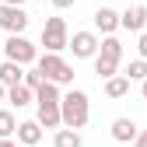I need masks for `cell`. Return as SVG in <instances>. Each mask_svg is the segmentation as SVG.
<instances>
[{
	"label": "cell",
	"instance_id": "obj_1",
	"mask_svg": "<svg viewBox=\"0 0 147 147\" xmlns=\"http://www.w3.org/2000/svg\"><path fill=\"white\" fill-rule=\"evenodd\" d=\"M91 119V105H88V95L84 91H67V95L60 98V123L67 126V130H84Z\"/></svg>",
	"mask_w": 147,
	"mask_h": 147
},
{
	"label": "cell",
	"instance_id": "obj_2",
	"mask_svg": "<svg viewBox=\"0 0 147 147\" xmlns=\"http://www.w3.org/2000/svg\"><path fill=\"white\" fill-rule=\"evenodd\" d=\"M35 70L42 74V81H49V84H70L74 81V67L63 60V56H56V53H42L39 60H35Z\"/></svg>",
	"mask_w": 147,
	"mask_h": 147
},
{
	"label": "cell",
	"instance_id": "obj_3",
	"mask_svg": "<svg viewBox=\"0 0 147 147\" xmlns=\"http://www.w3.org/2000/svg\"><path fill=\"white\" fill-rule=\"evenodd\" d=\"M67 42H70V32H67V18H46V25H42V46H46V53H60L67 49Z\"/></svg>",
	"mask_w": 147,
	"mask_h": 147
},
{
	"label": "cell",
	"instance_id": "obj_4",
	"mask_svg": "<svg viewBox=\"0 0 147 147\" xmlns=\"http://www.w3.org/2000/svg\"><path fill=\"white\" fill-rule=\"evenodd\" d=\"M4 56H7V63H18V67H28V63H35L39 60V49H35L25 35H11V39L4 42Z\"/></svg>",
	"mask_w": 147,
	"mask_h": 147
},
{
	"label": "cell",
	"instance_id": "obj_5",
	"mask_svg": "<svg viewBox=\"0 0 147 147\" xmlns=\"http://www.w3.org/2000/svg\"><path fill=\"white\" fill-rule=\"evenodd\" d=\"M67 49H74V56L77 60H95L98 56V35L95 32H74V39L67 42Z\"/></svg>",
	"mask_w": 147,
	"mask_h": 147
},
{
	"label": "cell",
	"instance_id": "obj_6",
	"mask_svg": "<svg viewBox=\"0 0 147 147\" xmlns=\"http://www.w3.org/2000/svg\"><path fill=\"white\" fill-rule=\"evenodd\" d=\"M25 28H28V14H25V7H7V4H0V32L21 35Z\"/></svg>",
	"mask_w": 147,
	"mask_h": 147
},
{
	"label": "cell",
	"instance_id": "obj_7",
	"mask_svg": "<svg viewBox=\"0 0 147 147\" xmlns=\"http://www.w3.org/2000/svg\"><path fill=\"white\" fill-rule=\"evenodd\" d=\"M119 28H126V32H144V28H147V7H144V4L126 7V11L119 14Z\"/></svg>",
	"mask_w": 147,
	"mask_h": 147
},
{
	"label": "cell",
	"instance_id": "obj_8",
	"mask_svg": "<svg viewBox=\"0 0 147 147\" xmlns=\"http://www.w3.org/2000/svg\"><path fill=\"white\" fill-rule=\"evenodd\" d=\"M137 123L130 119V116H119V119H112V140H119V144H133L137 140Z\"/></svg>",
	"mask_w": 147,
	"mask_h": 147
},
{
	"label": "cell",
	"instance_id": "obj_9",
	"mask_svg": "<svg viewBox=\"0 0 147 147\" xmlns=\"http://www.w3.org/2000/svg\"><path fill=\"white\" fill-rule=\"evenodd\" d=\"M18 144H28V147H39V140H42V126L35 123V119H25V123H18Z\"/></svg>",
	"mask_w": 147,
	"mask_h": 147
},
{
	"label": "cell",
	"instance_id": "obj_10",
	"mask_svg": "<svg viewBox=\"0 0 147 147\" xmlns=\"http://www.w3.org/2000/svg\"><path fill=\"white\" fill-rule=\"evenodd\" d=\"M95 28L105 32V35H112V32L119 28V11H112V7H98V11H95Z\"/></svg>",
	"mask_w": 147,
	"mask_h": 147
},
{
	"label": "cell",
	"instance_id": "obj_11",
	"mask_svg": "<svg viewBox=\"0 0 147 147\" xmlns=\"http://www.w3.org/2000/svg\"><path fill=\"white\" fill-rule=\"evenodd\" d=\"M35 123L42 126V130H60V105H39V112H35Z\"/></svg>",
	"mask_w": 147,
	"mask_h": 147
},
{
	"label": "cell",
	"instance_id": "obj_12",
	"mask_svg": "<svg viewBox=\"0 0 147 147\" xmlns=\"http://www.w3.org/2000/svg\"><path fill=\"white\" fill-rule=\"evenodd\" d=\"M123 42L116 39V35H105V39H98V56H105V60H116V63H123Z\"/></svg>",
	"mask_w": 147,
	"mask_h": 147
},
{
	"label": "cell",
	"instance_id": "obj_13",
	"mask_svg": "<svg viewBox=\"0 0 147 147\" xmlns=\"http://www.w3.org/2000/svg\"><path fill=\"white\" fill-rule=\"evenodd\" d=\"M21 77H25V67L0 60V84H4V88H14V84H21Z\"/></svg>",
	"mask_w": 147,
	"mask_h": 147
},
{
	"label": "cell",
	"instance_id": "obj_14",
	"mask_svg": "<svg viewBox=\"0 0 147 147\" xmlns=\"http://www.w3.org/2000/svg\"><path fill=\"white\" fill-rule=\"evenodd\" d=\"M7 102H11L14 109H25V105H32V102H35V95H32L25 84H14V88H7Z\"/></svg>",
	"mask_w": 147,
	"mask_h": 147
},
{
	"label": "cell",
	"instance_id": "obj_15",
	"mask_svg": "<svg viewBox=\"0 0 147 147\" xmlns=\"http://www.w3.org/2000/svg\"><path fill=\"white\" fill-rule=\"evenodd\" d=\"M105 95H109V98H126V95H130V81H126L123 74L109 77V81H105Z\"/></svg>",
	"mask_w": 147,
	"mask_h": 147
},
{
	"label": "cell",
	"instance_id": "obj_16",
	"mask_svg": "<svg viewBox=\"0 0 147 147\" xmlns=\"http://www.w3.org/2000/svg\"><path fill=\"white\" fill-rule=\"evenodd\" d=\"M53 147H84V137H81L77 130H56Z\"/></svg>",
	"mask_w": 147,
	"mask_h": 147
},
{
	"label": "cell",
	"instance_id": "obj_17",
	"mask_svg": "<svg viewBox=\"0 0 147 147\" xmlns=\"http://www.w3.org/2000/svg\"><path fill=\"white\" fill-rule=\"evenodd\" d=\"M60 98H63V95H60V88H56V84H49V81H46L39 91H35V102H39V105H60Z\"/></svg>",
	"mask_w": 147,
	"mask_h": 147
},
{
	"label": "cell",
	"instance_id": "obj_18",
	"mask_svg": "<svg viewBox=\"0 0 147 147\" xmlns=\"http://www.w3.org/2000/svg\"><path fill=\"white\" fill-rule=\"evenodd\" d=\"M14 130H18L14 112H11V109H0V140H11V137H14Z\"/></svg>",
	"mask_w": 147,
	"mask_h": 147
},
{
	"label": "cell",
	"instance_id": "obj_19",
	"mask_svg": "<svg viewBox=\"0 0 147 147\" xmlns=\"http://www.w3.org/2000/svg\"><path fill=\"white\" fill-rule=\"evenodd\" d=\"M95 74H98L102 81H109V77L119 74V63H116V60H105V56H95Z\"/></svg>",
	"mask_w": 147,
	"mask_h": 147
},
{
	"label": "cell",
	"instance_id": "obj_20",
	"mask_svg": "<svg viewBox=\"0 0 147 147\" xmlns=\"http://www.w3.org/2000/svg\"><path fill=\"white\" fill-rule=\"evenodd\" d=\"M126 81H147V60H130V67L123 70Z\"/></svg>",
	"mask_w": 147,
	"mask_h": 147
},
{
	"label": "cell",
	"instance_id": "obj_21",
	"mask_svg": "<svg viewBox=\"0 0 147 147\" xmlns=\"http://www.w3.org/2000/svg\"><path fill=\"white\" fill-rule=\"evenodd\" d=\"M21 84H25V88L32 91V95H35V91H39V88H42L46 81H42V74H39V70H25V77H21Z\"/></svg>",
	"mask_w": 147,
	"mask_h": 147
},
{
	"label": "cell",
	"instance_id": "obj_22",
	"mask_svg": "<svg viewBox=\"0 0 147 147\" xmlns=\"http://www.w3.org/2000/svg\"><path fill=\"white\" fill-rule=\"evenodd\" d=\"M137 53H140V60H147V32H140V39H137Z\"/></svg>",
	"mask_w": 147,
	"mask_h": 147
},
{
	"label": "cell",
	"instance_id": "obj_23",
	"mask_svg": "<svg viewBox=\"0 0 147 147\" xmlns=\"http://www.w3.org/2000/svg\"><path fill=\"white\" fill-rule=\"evenodd\" d=\"M74 4H77V0H53V7H56V11H67V7H74Z\"/></svg>",
	"mask_w": 147,
	"mask_h": 147
},
{
	"label": "cell",
	"instance_id": "obj_24",
	"mask_svg": "<svg viewBox=\"0 0 147 147\" xmlns=\"http://www.w3.org/2000/svg\"><path fill=\"white\" fill-rule=\"evenodd\" d=\"M133 147H147V130H140V133H137V140H133Z\"/></svg>",
	"mask_w": 147,
	"mask_h": 147
},
{
	"label": "cell",
	"instance_id": "obj_25",
	"mask_svg": "<svg viewBox=\"0 0 147 147\" xmlns=\"http://www.w3.org/2000/svg\"><path fill=\"white\" fill-rule=\"evenodd\" d=\"M4 4H7V7H25L28 0H4Z\"/></svg>",
	"mask_w": 147,
	"mask_h": 147
},
{
	"label": "cell",
	"instance_id": "obj_26",
	"mask_svg": "<svg viewBox=\"0 0 147 147\" xmlns=\"http://www.w3.org/2000/svg\"><path fill=\"white\" fill-rule=\"evenodd\" d=\"M140 95H144V102H147V81H140Z\"/></svg>",
	"mask_w": 147,
	"mask_h": 147
},
{
	"label": "cell",
	"instance_id": "obj_27",
	"mask_svg": "<svg viewBox=\"0 0 147 147\" xmlns=\"http://www.w3.org/2000/svg\"><path fill=\"white\" fill-rule=\"evenodd\" d=\"M0 102H7V88L4 84H0Z\"/></svg>",
	"mask_w": 147,
	"mask_h": 147
},
{
	"label": "cell",
	"instance_id": "obj_28",
	"mask_svg": "<svg viewBox=\"0 0 147 147\" xmlns=\"http://www.w3.org/2000/svg\"><path fill=\"white\" fill-rule=\"evenodd\" d=\"M0 147H18V144L14 140H0Z\"/></svg>",
	"mask_w": 147,
	"mask_h": 147
}]
</instances>
